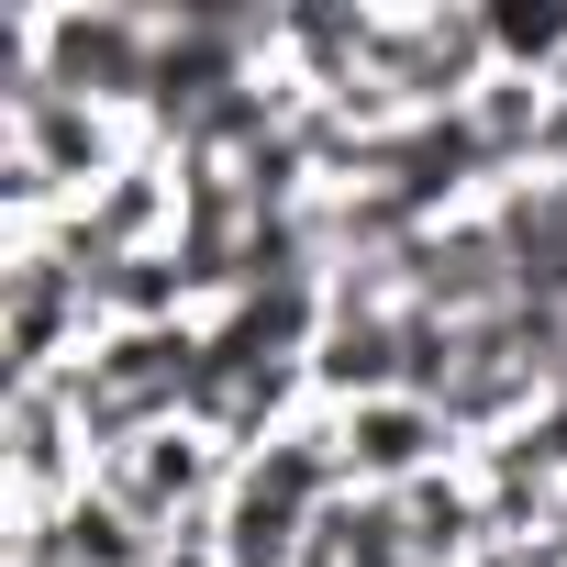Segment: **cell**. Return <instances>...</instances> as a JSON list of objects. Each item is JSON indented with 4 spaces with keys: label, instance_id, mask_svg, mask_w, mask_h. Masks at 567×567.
Listing matches in <instances>:
<instances>
[{
    "label": "cell",
    "instance_id": "1",
    "mask_svg": "<svg viewBox=\"0 0 567 567\" xmlns=\"http://www.w3.org/2000/svg\"><path fill=\"white\" fill-rule=\"evenodd\" d=\"M334 434H346V489H379V501H401V489H412V478H434V467H467L456 423H445L423 390L357 401V412H334Z\"/></svg>",
    "mask_w": 567,
    "mask_h": 567
}]
</instances>
